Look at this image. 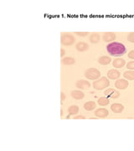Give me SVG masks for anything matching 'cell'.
Instances as JSON below:
<instances>
[{
    "label": "cell",
    "mask_w": 134,
    "mask_h": 151,
    "mask_svg": "<svg viewBox=\"0 0 134 151\" xmlns=\"http://www.w3.org/2000/svg\"><path fill=\"white\" fill-rule=\"evenodd\" d=\"M116 34L113 32H105L102 35V40L105 42H112L116 40Z\"/></svg>",
    "instance_id": "cell-7"
},
{
    "label": "cell",
    "mask_w": 134,
    "mask_h": 151,
    "mask_svg": "<svg viewBox=\"0 0 134 151\" xmlns=\"http://www.w3.org/2000/svg\"><path fill=\"white\" fill-rule=\"evenodd\" d=\"M71 97H73L75 100H81L85 97V94L82 92H80L79 90H75V91H72L70 93Z\"/></svg>",
    "instance_id": "cell-14"
},
{
    "label": "cell",
    "mask_w": 134,
    "mask_h": 151,
    "mask_svg": "<svg viewBox=\"0 0 134 151\" xmlns=\"http://www.w3.org/2000/svg\"><path fill=\"white\" fill-rule=\"evenodd\" d=\"M64 55H65V50H64V49H60V56L61 57H63Z\"/></svg>",
    "instance_id": "cell-28"
},
{
    "label": "cell",
    "mask_w": 134,
    "mask_h": 151,
    "mask_svg": "<svg viewBox=\"0 0 134 151\" xmlns=\"http://www.w3.org/2000/svg\"><path fill=\"white\" fill-rule=\"evenodd\" d=\"M127 69H129L130 70H134V60L128 62V64H127Z\"/></svg>",
    "instance_id": "cell-22"
},
{
    "label": "cell",
    "mask_w": 134,
    "mask_h": 151,
    "mask_svg": "<svg viewBox=\"0 0 134 151\" xmlns=\"http://www.w3.org/2000/svg\"><path fill=\"white\" fill-rule=\"evenodd\" d=\"M60 41L64 46H70L75 43V38L70 33H61Z\"/></svg>",
    "instance_id": "cell-3"
},
{
    "label": "cell",
    "mask_w": 134,
    "mask_h": 151,
    "mask_svg": "<svg viewBox=\"0 0 134 151\" xmlns=\"http://www.w3.org/2000/svg\"><path fill=\"white\" fill-rule=\"evenodd\" d=\"M100 39H101V35H100V34H99V33H97V32H94V33H92V34H91L90 38H89L90 42L92 44L98 43V42L100 41Z\"/></svg>",
    "instance_id": "cell-17"
},
{
    "label": "cell",
    "mask_w": 134,
    "mask_h": 151,
    "mask_svg": "<svg viewBox=\"0 0 134 151\" xmlns=\"http://www.w3.org/2000/svg\"><path fill=\"white\" fill-rule=\"evenodd\" d=\"M75 86L78 89H89L91 86V84L86 80H79L76 82Z\"/></svg>",
    "instance_id": "cell-9"
},
{
    "label": "cell",
    "mask_w": 134,
    "mask_h": 151,
    "mask_svg": "<svg viewBox=\"0 0 134 151\" xmlns=\"http://www.w3.org/2000/svg\"><path fill=\"white\" fill-rule=\"evenodd\" d=\"M129 85V82L126 79H118L115 82V86L119 90H124L126 89Z\"/></svg>",
    "instance_id": "cell-6"
},
{
    "label": "cell",
    "mask_w": 134,
    "mask_h": 151,
    "mask_svg": "<svg viewBox=\"0 0 134 151\" xmlns=\"http://www.w3.org/2000/svg\"><path fill=\"white\" fill-rule=\"evenodd\" d=\"M109 103H110V100L107 97H102L98 99V104L100 106H107L109 104Z\"/></svg>",
    "instance_id": "cell-21"
},
{
    "label": "cell",
    "mask_w": 134,
    "mask_h": 151,
    "mask_svg": "<svg viewBox=\"0 0 134 151\" xmlns=\"http://www.w3.org/2000/svg\"><path fill=\"white\" fill-rule=\"evenodd\" d=\"M61 62H62V64L63 65H74L75 63V58H73V57H70V56H68V57H64L61 60Z\"/></svg>",
    "instance_id": "cell-19"
},
{
    "label": "cell",
    "mask_w": 134,
    "mask_h": 151,
    "mask_svg": "<svg viewBox=\"0 0 134 151\" xmlns=\"http://www.w3.org/2000/svg\"><path fill=\"white\" fill-rule=\"evenodd\" d=\"M85 76L88 80H97L101 77V71L96 68H89L85 71Z\"/></svg>",
    "instance_id": "cell-4"
},
{
    "label": "cell",
    "mask_w": 134,
    "mask_h": 151,
    "mask_svg": "<svg viewBox=\"0 0 134 151\" xmlns=\"http://www.w3.org/2000/svg\"><path fill=\"white\" fill-rule=\"evenodd\" d=\"M111 61H112L111 57H109V56H106V55H104V56H101V57L98 59V62H99L101 65H109V64L111 63Z\"/></svg>",
    "instance_id": "cell-18"
},
{
    "label": "cell",
    "mask_w": 134,
    "mask_h": 151,
    "mask_svg": "<svg viewBox=\"0 0 134 151\" xmlns=\"http://www.w3.org/2000/svg\"><path fill=\"white\" fill-rule=\"evenodd\" d=\"M60 116H63V110L60 109Z\"/></svg>",
    "instance_id": "cell-29"
},
{
    "label": "cell",
    "mask_w": 134,
    "mask_h": 151,
    "mask_svg": "<svg viewBox=\"0 0 134 151\" xmlns=\"http://www.w3.org/2000/svg\"><path fill=\"white\" fill-rule=\"evenodd\" d=\"M111 109L114 113H121L124 110V106L120 103H113L111 106Z\"/></svg>",
    "instance_id": "cell-12"
},
{
    "label": "cell",
    "mask_w": 134,
    "mask_h": 151,
    "mask_svg": "<svg viewBox=\"0 0 134 151\" xmlns=\"http://www.w3.org/2000/svg\"><path fill=\"white\" fill-rule=\"evenodd\" d=\"M64 99H65V95H64V93L63 92H60V102H61V104L63 103V102L64 101Z\"/></svg>",
    "instance_id": "cell-25"
},
{
    "label": "cell",
    "mask_w": 134,
    "mask_h": 151,
    "mask_svg": "<svg viewBox=\"0 0 134 151\" xmlns=\"http://www.w3.org/2000/svg\"><path fill=\"white\" fill-rule=\"evenodd\" d=\"M108 115H109V112L106 108H98L95 111V116H97V118L105 119Z\"/></svg>",
    "instance_id": "cell-8"
},
{
    "label": "cell",
    "mask_w": 134,
    "mask_h": 151,
    "mask_svg": "<svg viewBox=\"0 0 134 151\" xmlns=\"http://www.w3.org/2000/svg\"><path fill=\"white\" fill-rule=\"evenodd\" d=\"M75 35H78V36H81V37H84L89 35V32H75Z\"/></svg>",
    "instance_id": "cell-24"
},
{
    "label": "cell",
    "mask_w": 134,
    "mask_h": 151,
    "mask_svg": "<svg viewBox=\"0 0 134 151\" xmlns=\"http://www.w3.org/2000/svg\"><path fill=\"white\" fill-rule=\"evenodd\" d=\"M104 94L107 97H111V98H113V99L118 98L119 96H120V92L117 91V90H115V89H113V88H108V89H107L104 92Z\"/></svg>",
    "instance_id": "cell-5"
},
{
    "label": "cell",
    "mask_w": 134,
    "mask_h": 151,
    "mask_svg": "<svg viewBox=\"0 0 134 151\" xmlns=\"http://www.w3.org/2000/svg\"><path fill=\"white\" fill-rule=\"evenodd\" d=\"M121 73L116 69H112L107 72V77L111 80H117L120 77Z\"/></svg>",
    "instance_id": "cell-10"
},
{
    "label": "cell",
    "mask_w": 134,
    "mask_h": 151,
    "mask_svg": "<svg viewBox=\"0 0 134 151\" xmlns=\"http://www.w3.org/2000/svg\"><path fill=\"white\" fill-rule=\"evenodd\" d=\"M124 78L126 80H130L133 81L134 80V70H127L123 73Z\"/></svg>",
    "instance_id": "cell-20"
},
{
    "label": "cell",
    "mask_w": 134,
    "mask_h": 151,
    "mask_svg": "<svg viewBox=\"0 0 134 151\" xmlns=\"http://www.w3.org/2000/svg\"><path fill=\"white\" fill-rule=\"evenodd\" d=\"M79 112V107L76 106V105H71L68 108V113H69V115L66 117V119H69L70 116H74V115H76Z\"/></svg>",
    "instance_id": "cell-15"
},
{
    "label": "cell",
    "mask_w": 134,
    "mask_h": 151,
    "mask_svg": "<svg viewBox=\"0 0 134 151\" xmlns=\"http://www.w3.org/2000/svg\"><path fill=\"white\" fill-rule=\"evenodd\" d=\"M128 40L131 43H134V32L129 33V35H128Z\"/></svg>",
    "instance_id": "cell-23"
},
{
    "label": "cell",
    "mask_w": 134,
    "mask_h": 151,
    "mask_svg": "<svg viewBox=\"0 0 134 151\" xmlns=\"http://www.w3.org/2000/svg\"><path fill=\"white\" fill-rule=\"evenodd\" d=\"M109 85H110V81L106 76H102L100 79L96 80L93 82V87L94 89H97V90H102V89L107 88Z\"/></svg>",
    "instance_id": "cell-2"
},
{
    "label": "cell",
    "mask_w": 134,
    "mask_h": 151,
    "mask_svg": "<svg viewBox=\"0 0 134 151\" xmlns=\"http://www.w3.org/2000/svg\"><path fill=\"white\" fill-rule=\"evenodd\" d=\"M107 52L113 56H121L127 52L126 46L120 42H111L107 45Z\"/></svg>",
    "instance_id": "cell-1"
},
{
    "label": "cell",
    "mask_w": 134,
    "mask_h": 151,
    "mask_svg": "<svg viewBox=\"0 0 134 151\" xmlns=\"http://www.w3.org/2000/svg\"><path fill=\"white\" fill-rule=\"evenodd\" d=\"M75 119H86V117L83 116V115H79V116H75Z\"/></svg>",
    "instance_id": "cell-27"
},
{
    "label": "cell",
    "mask_w": 134,
    "mask_h": 151,
    "mask_svg": "<svg viewBox=\"0 0 134 151\" xmlns=\"http://www.w3.org/2000/svg\"><path fill=\"white\" fill-rule=\"evenodd\" d=\"M75 49L80 51V52H83V51H86L89 50V45L85 42H78L75 45Z\"/></svg>",
    "instance_id": "cell-13"
},
{
    "label": "cell",
    "mask_w": 134,
    "mask_h": 151,
    "mask_svg": "<svg viewBox=\"0 0 134 151\" xmlns=\"http://www.w3.org/2000/svg\"><path fill=\"white\" fill-rule=\"evenodd\" d=\"M126 65V61L123 58H117L113 60V65L115 68H123Z\"/></svg>",
    "instance_id": "cell-11"
},
{
    "label": "cell",
    "mask_w": 134,
    "mask_h": 151,
    "mask_svg": "<svg viewBox=\"0 0 134 151\" xmlns=\"http://www.w3.org/2000/svg\"><path fill=\"white\" fill-rule=\"evenodd\" d=\"M128 58H130V59H133L134 60V50H131L130 52L128 53Z\"/></svg>",
    "instance_id": "cell-26"
},
{
    "label": "cell",
    "mask_w": 134,
    "mask_h": 151,
    "mask_svg": "<svg viewBox=\"0 0 134 151\" xmlns=\"http://www.w3.org/2000/svg\"><path fill=\"white\" fill-rule=\"evenodd\" d=\"M97 107V103L93 101H89V102H86L85 104H84V109L88 111V112H91V111H93L95 108Z\"/></svg>",
    "instance_id": "cell-16"
}]
</instances>
